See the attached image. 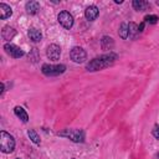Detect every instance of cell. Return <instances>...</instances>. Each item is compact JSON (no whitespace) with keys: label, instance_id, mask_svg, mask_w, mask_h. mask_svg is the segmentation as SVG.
Segmentation results:
<instances>
[{"label":"cell","instance_id":"cell-1","mask_svg":"<svg viewBox=\"0 0 159 159\" xmlns=\"http://www.w3.org/2000/svg\"><path fill=\"white\" fill-rule=\"evenodd\" d=\"M116 58H117V55L113 52H109L107 55H102V56L96 57L92 61H89L87 63V70L88 71H98V70L106 68L109 65H112Z\"/></svg>","mask_w":159,"mask_h":159},{"label":"cell","instance_id":"cell-2","mask_svg":"<svg viewBox=\"0 0 159 159\" xmlns=\"http://www.w3.org/2000/svg\"><path fill=\"white\" fill-rule=\"evenodd\" d=\"M15 148V139L9 133L1 130L0 132V149L2 153H11Z\"/></svg>","mask_w":159,"mask_h":159},{"label":"cell","instance_id":"cell-3","mask_svg":"<svg viewBox=\"0 0 159 159\" xmlns=\"http://www.w3.org/2000/svg\"><path fill=\"white\" fill-rule=\"evenodd\" d=\"M66 70L65 65H43L42 66V72L46 76H57L63 73Z\"/></svg>","mask_w":159,"mask_h":159},{"label":"cell","instance_id":"cell-4","mask_svg":"<svg viewBox=\"0 0 159 159\" xmlns=\"http://www.w3.org/2000/svg\"><path fill=\"white\" fill-rule=\"evenodd\" d=\"M60 135L67 137V138H70L73 142H83V139H84L83 132L82 130H78V129H68L66 132H61Z\"/></svg>","mask_w":159,"mask_h":159},{"label":"cell","instance_id":"cell-5","mask_svg":"<svg viewBox=\"0 0 159 159\" xmlns=\"http://www.w3.org/2000/svg\"><path fill=\"white\" fill-rule=\"evenodd\" d=\"M70 57H71V60L73 62L81 63V62H83L86 60L87 55H86V51L83 48H81V47H73L71 50V52H70Z\"/></svg>","mask_w":159,"mask_h":159},{"label":"cell","instance_id":"cell-6","mask_svg":"<svg viewBox=\"0 0 159 159\" xmlns=\"http://www.w3.org/2000/svg\"><path fill=\"white\" fill-rule=\"evenodd\" d=\"M57 19H58V22H60L63 27H66V29H70V27H72V25H73V16H72L68 11H61V12L58 14Z\"/></svg>","mask_w":159,"mask_h":159},{"label":"cell","instance_id":"cell-7","mask_svg":"<svg viewBox=\"0 0 159 159\" xmlns=\"http://www.w3.org/2000/svg\"><path fill=\"white\" fill-rule=\"evenodd\" d=\"M4 50L6 51L7 55L12 56L14 58H19V57L24 56V51L20 47H17L16 45H14V43H5Z\"/></svg>","mask_w":159,"mask_h":159},{"label":"cell","instance_id":"cell-8","mask_svg":"<svg viewBox=\"0 0 159 159\" xmlns=\"http://www.w3.org/2000/svg\"><path fill=\"white\" fill-rule=\"evenodd\" d=\"M46 55H47V57L50 58V60H58V57H60V55H61V48L57 46V45H55V43H52V45H50L48 47H47V51H46Z\"/></svg>","mask_w":159,"mask_h":159},{"label":"cell","instance_id":"cell-9","mask_svg":"<svg viewBox=\"0 0 159 159\" xmlns=\"http://www.w3.org/2000/svg\"><path fill=\"white\" fill-rule=\"evenodd\" d=\"M98 14H99V11H98L97 6H94V5L88 6V7L86 9V11H84V16H86V19H87V20H89V21H92V20L97 19Z\"/></svg>","mask_w":159,"mask_h":159},{"label":"cell","instance_id":"cell-10","mask_svg":"<svg viewBox=\"0 0 159 159\" xmlns=\"http://www.w3.org/2000/svg\"><path fill=\"white\" fill-rule=\"evenodd\" d=\"M11 14H12L11 7H10L9 5L1 2V4H0V17H1L2 20H5V19H7L9 16H11Z\"/></svg>","mask_w":159,"mask_h":159},{"label":"cell","instance_id":"cell-11","mask_svg":"<svg viewBox=\"0 0 159 159\" xmlns=\"http://www.w3.org/2000/svg\"><path fill=\"white\" fill-rule=\"evenodd\" d=\"M138 34H139V30H138L137 24L129 22V25H128V37L129 39H135L138 36Z\"/></svg>","mask_w":159,"mask_h":159},{"label":"cell","instance_id":"cell-12","mask_svg":"<svg viewBox=\"0 0 159 159\" xmlns=\"http://www.w3.org/2000/svg\"><path fill=\"white\" fill-rule=\"evenodd\" d=\"M29 37L32 40V41H35V42H37V41H40L41 39H42V34H41V31L40 30H37V29H30L29 30Z\"/></svg>","mask_w":159,"mask_h":159},{"label":"cell","instance_id":"cell-13","mask_svg":"<svg viewBox=\"0 0 159 159\" xmlns=\"http://www.w3.org/2000/svg\"><path fill=\"white\" fill-rule=\"evenodd\" d=\"M14 112H15L16 117H19L22 122H27V120H29V116H27V113L25 112V109H24L22 107H15Z\"/></svg>","mask_w":159,"mask_h":159},{"label":"cell","instance_id":"cell-14","mask_svg":"<svg viewBox=\"0 0 159 159\" xmlns=\"http://www.w3.org/2000/svg\"><path fill=\"white\" fill-rule=\"evenodd\" d=\"M39 9H40V4L37 1H29L26 4V10L29 14H36Z\"/></svg>","mask_w":159,"mask_h":159},{"label":"cell","instance_id":"cell-15","mask_svg":"<svg viewBox=\"0 0 159 159\" xmlns=\"http://www.w3.org/2000/svg\"><path fill=\"white\" fill-rule=\"evenodd\" d=\"M2 37L5 39V40H11L14 36H15V30L12 29V27H9V26H5L4 29H2Z\"/></svg>","mask_w":159,"mask_h":159},{"label":"cell","instance_id":"cell-16","mask_svg":"<svg viewBox=\"0 0 159 159\" xmlns=\"http://www.w3.org/2000/svg\"><path fill=\"white\" fill-rule=\"evenodd\" d=\"M147 6H148V2H145L144 0H134L133 1V7L138 11H143Z\"/></svg>","mask_w":159,"mask_h":159},{"label":"cell","instance_id":"cell-17","mask_svg":"<svg viewBox=\"0 0 159 159\" xmlns=\"http://www.w3.org/2000/svg\"><path fill=\"white\" fill-rule=\"evenodd\" d=\"M101 43H102L103 50H111V48L113 47V40H112L111 37H107V36H104V37L102 39Z\"/></svg>","mask_w":159,"mask_h":159},{"label":"cell","instance_id":"cell-18","mask_svg":"<svg viewBox=\"0 0 159 159\" xmlns=\"http://www.w3.org/2000/svg\"><path fill=\"white\" fill-rule=\"evenodd\" d=\"M118 34H119V36L122 39H128V25L127 24H122L120 27H119Z\"/></svg>","mask_w":159,"mask_h":159},{"label":"cell","instance_id":"cell-19","mask_svg":"<svg viewBox=\"0 0 159 159\" xmlns=\"http://www.w3.org/2000/svg\"><path fill=\"white\" fill-rule=\"evenodd\" d=\"M27 134H29V137H30V139L35 143V144H40V137L37 135V133L34 130V129H30L29 132H27Z\"/></svg>","mask_w":159,"mask_h":159},{"label":"cell","instance_id":"cell-20","mask_svg":"<svg viewBox=\"0 0 159 159\" xmlns=\"http://www.w3.org/2000/svg\"><path fill=\"white\" fill-rule=\"evenodd\" d=\"M158 20H159V19H158L157 15H147V16L144 17V21L148 22V24H157Z\"/></svg>","mask_w":159,"mask_h":159},{"label":"cell","instance_id":"cell-21","mask_svg":"<svg viewBox=\"0 0 159 159\" xmlns=\"http://www.w3.org/2000/svg\"><path fill=\"white\" fill-rule=\"evenodd\" d=\"M153 135L159 139V125H155V127H154V129H153Z\"/></svg>","mask_w":159,"mask_h":159},{"label":"cell","instance_id":"cell-22","mask_svg":"<svg viewBox=\"0 0 159 159\" xmlns=\"http://www.w3.org/2000/svg\"><path fill=\"white\" fill-rule=\"evenodd\" d=\"M143 29H144V22H142V24L138 26V30H139V32H142V31H143Z\"/></svg>","mask_w":159,"mask_h":159}]
</instances>
